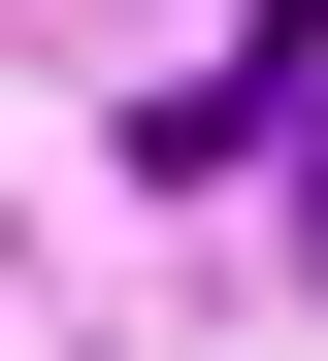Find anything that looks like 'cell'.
I'll list each match as a JSON object with an SVG mask.
<instances>
[{
  "label": "cell",
  "instance_id": "cell-1",
  "mask_svg": "<svg viewBox=\"0 0 328 361\" xmlns=\"http://www.w3.org/2000/svg\"><path fill=\"white\" fill-rule=\"evenodd\" d=\"M296 66H328V33H197V66L131 99V164H262V132H296Z\"/></svg>",
  "mask_w": 328,
  "mask_h": 361
},
{
  "label": "cell",
  "instance_id": "cell-2",
  "mask_svg": "<svg viewBox=\"0 0 328 361\" xmlns=\"http://www.w3.org/2000/svg\"><path fill=\"white\" fill-rule=\"evenodd\" d=\"M296 230H328V66H296Z\"/></svg>",
  "mask_w": 328,
  "mask_h": 361
}]
</instances>
